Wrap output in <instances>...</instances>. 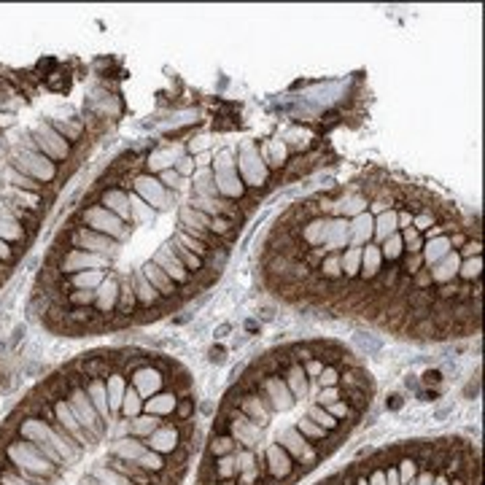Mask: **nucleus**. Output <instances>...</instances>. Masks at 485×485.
Masks as SVG:
<instances>
[{"label":"nucleus","instance_id":"obj_1","mask_svg":"<svg viewBox=\"0 0 485 485\" xmlns=\"http://www.w3.org/2000/svg\"><path fill=\"white\" fill-rule=\"evenodd\" d=\"M197 405L159 358L84 353L0 421V485H178Z\"/></svg>","mask_w":485,"mask_h":485},{"label":"nucleus","instance_id":"obj_2","mask_svg":"<svg viewBox=\"0 0 485 485\" xmlns=\"http://www.w3.org/2000/svg\"><path fill=\"white\" fill-rule=\"evenodd\" d=\"M402 461V447H388V450H378L370 453L367 459L356 461L351 469H345L343 474H337L334 480L324 485H415V474L402 472L399 467ZM423 469V467H421Z\"/></svg>","mask_w":485,"mask_h":485},{"label":"nucleus","instance_id":"obj_3","mask_svg":"<svg viewBox=\"0 0 485 485\" xmlns=\"http://www.w3.org/2000/svg\"><path fill=\"white\" fill-rule=\"evenodd\" d=\"M132 192L138 194L141 200L151 205L154 210H170L173 208V200H176V192L165 189L159 178H154L151 173H141L132 178Z\"/></svg>","mask_w":485,"mask_h":485},{"label":"nucleus","instance_id":"obj_4","mask_svg":"<svg viewBox=\"0 0 485 485\" xmlns=\"http://www.w3.org/2000/svg\"><path fill=\"white\" fill-rule=\"evenodd\" d=\"M149 262H154V265L162 270V272H165L167 278L176 283V286H183V283L192 281V272L183 267V262L176 256V251H173V245H170V242H165L162 248H156Z\"/></svg>","mask_w":485,"mask_h":485},{"label":"nucleus","instance_id":"obj_5","mask_svg":"<svg viewBox=\"0 0 485 485\" xmlns=\"http://www.w3.org/2000/svg\"><path fill=\"white\" fill-rule=\"evenodd\" d=\"M122 281H124V278H122ZM127 281L132 283V292H135V299H138V305H141V307H154V305H159V302H162L159 292L154 289L151 283L146 281V275H143L141 270H135ZM116 283H119V281H116Z\"/></svg>","mask_w":485,"mask_h":485},{"label":"nucleus","instance_id":"obj_6","mask_svg":"<svg viewBox=\"0 0 485 485\" xmlns=\"http://www.w3.org/2000/svg\"><path fill=\"white\" fill-rule=\"evenodd\" d=\"M372 224H375V216L372 213H358L348 221L351 227V248H361V245H370L372 240Z\"/></svg>","mask_w":485,"mask_h":485},{"label":"nucleus","instance_id":"obj_7","mask_svg":"<svg viewBox=\"0 0 485 485\" xmlns=\"http://www.w3.org/2000/svg\"><path fill=\"white\" fill-rule=\"evenodd\" d=\"M138 270H141L143 275H146V281L151 283L154 289L159 292V297H176V292H178V286H176V283L170 281V278H167L165 272H162V270L156 267L154 262H146V265H141Z\"/></svg>","mask_w":485,"mask_h":485},{"label":"nucleus","instance_id":"obj_8","mask_svg":"<svg viewBox=\"0 0 485 485\" xmlns=\"http://www.w3.org/2000/svg\"><path fill=\"white\" fill-rule=\"evenodd\" d=\"M453 251V245H450V238L447 235H437V238H429V242L421 248V259L423 265H429V267H435L437 262H442L447 254Z\"/></svg>","mask_w":485,"mask_h":485},{"label":"nucleus","instance_id":"obj_9","mask_svg":"<svg viewBox=\"0 0 485 485\" xmlns=\"http://www.w3.org/2000/svg\"><path fill=\"white\" fill-rule=\"evenodd\" d=\"M459 265L461 259L456 251H450V254L442 259V262H437L435 267H429V278L435 283H442V286H447V283L453 281V278H459Z\"/></svg>","mask_w":485,"mask_h":485},{"label":"nucleus","instance_id":"obj_10","mask_svg":"<svg viewBox=\"0 0 485 485\" xmlns=\"http://www.w3.org/2000/svg\"><path fill=\"white\" fill-rule=\"evenodd\" d=\"M345 245H351V227H348V218L343 216H334L332 224H329V238H326V251H337V248H345Z\"/></svg>","mask_w":485,"mask_h":485},{"label":"nucleus","instance_id":"obj_11","mask_svg":"<svg viewBox=\"0 0 485 485\" xmlns=\"http://www.w3.org/2000/svg\"><path fill=\"white\" fill-rule=\"evenodd\" d=\"M394 232H399V227H396V210L394 208H388V210L378 213V218H375V224H372V240L383 242L385 238H391Z\"/></svg>","mask_w":485,"mask_h":485},{"label":"nucleus","instance_id":"obj_12","mask_svg":"<svg viewBox=\"0 0 485 485\" xmlns=\"http://www.w3.org/2000/svg\"><path fill=\"white\" fill-rule=\"evenodd\" d=\"M367 205H370V200L364 197V194H345L340 203H334V213L343 218H353L358 216V213H364L367 210Z\"/></svg>","mask_w":485,"mask_h":485},{"label":"nucleus","instance_id":"obj_13","mask_svg":"<svg viewBox=\"0 0 485 485\" xmlns=\"http://www.w3.org/2000/svg\"><path fill=\"white\" fill-rule=\"evenodd\" d=\"M329 224H332V218H324V216L313 218L305 230H302V238H305L307 245H326V238H329Z\"/></svg>","mask_w":485,"mask_h":485},{"label":"nucleus","instance_id":"obj_14","mask_svg":"<svg viewBox=\"0 0 485 485\" xmlns=\"http://www.w3.org/2000/svg\"><path fill=\"white\" fill-rule=\"evenodd\" d=\"M213 183H216L218 197H221V194L240 197L242 194V183H240V178H238V170H235V173H213Z\"/></svg>","mask_w":485,"mask_h":485},{"label":"nucleus","instance_id":"obj_15","mask_svg":"<svg viewBox=\"0 0 485 485\" xmlns=\"http://www.w3.org/2000/svg\"><path fill=\"white\" fill-rule=\"evenodd\" d=\"M380 262H383L380 245H367V251L361 248V275L364 278H375L380 272Z\"/></svg>","mask_w":485,"mask_h":485},{"label":"nucleus","instance_id":"obj_16","mask_svg":"<svg viewBox=\"0 0 485 485\" xmlns=\"http://www.w3.org/2000/svg\"><path fill=\"white\" fill-rule=\"evenodd\" d=\"M176 165V154L173 149H159V151H151L149 154V159H146V167H149V173H162L167 167Z\"/></svg>","mask_w":485,"mask_h":485},{"label":"nucleus","instance_id":"obj_17","mask_svg":"<svg viewBox=\"0 0 485 485\" xmlns=\"http://www.w3.org/2000/svg\"><path fill=\"white\" fill-rule=\"evenodd\" d=\"M176 240L181 242V245H183V248H189V251H192L194 256H200V259H208V256H210V251H213V248H210V245H208V242H203V240H194L192 235H186V232H176Z\"/></svg>","mask_w":485,"mask_h":485},{"label":"nucleus","instance_id":"obj_18","mask_svg":"<svg viewBox=\"0 0 485 485\" xmlns=\"http://www.w3.org/2000/svg\"><path fill=\"white\" fill-rule=\"evenodd\" d=\"M170 245H173V251H176V256H178L181 262H183V267L189 270V272H200V270H203V259H200V256H194L192 251H189V248H183V245H181L178 240H176V238H173V240H170Z\"/></svg>","mask_w":485,"mask_h":485},{"label":"nucleus","instance_id":"obj_19","mask_svg":"<svg viewBox=\"0 0 485 485\" xmlns=\"http://www.w3.org/2000/svg\"><path fill=\"white\" fill-rule=\"evenodd\" d=\"M402 251H405V242H402V235H399V232H394L391 238H385L383 245H380V256H383V259H388V262L399 259V256H402Z\"/></svg>","mask_w":485,"mask_h":485},{"label":"nucleus","instance_id":"obj_20","mask_svg":"<svg viewBox=\"0 0 485 485\" xmlns=\"http://www.w3.org/2000/svg\"><path fill=\"white\" fill-rule=\"evenodd\" d=\"M340 265H343L345 275L353 278L358 272V265H361V248H351V245H348V251L340 256Z\"/></svg>","mask_w":485,"mask_h":485},{"label":"nucleus","instance_id":"obj_21","mask_svg":"<svg viewBox=\"0 0 485 485\" xmlns=\"http://www.w3.org/2000/svg\"><path fill=\"white\" fill-rule=\"evenodd\" d=\"M480 267H483V259H480V256H472V259H461L459 275L464 278V281H477V278H480Z\"/></svg>","mask_w":485,"mask_h":485},{"label":"nucleus","instance_id":"obj_22","mask_svg":"<svg viewBox=\"0 0 485 485\" xmlns=\"http://www.w3.org/2000/svg\"><path fill=\"white\" fill-rule=\"evenodd\" d=\"M353 345H356L361 353H367V356H372V353H378L380 348H383V343L378 340V337H372V334H364V332H358L353 334Z\"/></svg>","mask_w":485,"mask_h":485},{"label":"nucleus","instance_id":"obj_23","mask_svg":"<svg viewBox=\"0 0 485 485\" xmlns=\"http://www.w3.org/2000/svg\"><path fill=\"white\" fill-rule=\"evenodd\" d=\"M156 178H159V183H162L165 189H170V192H178L181 186L186 183V178H181L176 167H167V170H162V173H156Z\"/></svg>","mask_w":485,"mask_h":485},{"label":"nucleus","instance_id":"obj_24","mask_svg":"<svg viewBox=\"0 0 485 485\" xmlns=\"http://www.w3.org/2000/svg\"><path fill=\"white\" fill-rule=\"evenodd\" d=\"M232 227H235V224H232L230 218H224V216H213L210 218V224H208V232H210V235H213V238H230L232 235Z\"/></svg>","mask_w":485,"mask_h":485},{"label":"nucleus","instance_id":"obj_25","mask_svg":"<svg viewBox=\"0 0 485 485\" xmlns=\"http://www.w3.org/2000/svg\"><path fill=\"white\" fill-rule=\"evenodd\" d=\"M321 272L326 275V278H340L343 275V265H340V254L334 251V254H329V259L326 262H321Z\"/></svg>","mask_w":485,"mask_h":485},{"label":"nucleus","instance_id":"obj_26","mask_svg":"<svg viewBox=\"0 0 485 485\" xmlns=\"http://www.w3.org/2000/svg\"><path fill=\"white\" fill-rule=\"evenodd\" d=\"M432 227H435V213H432V210H423L421 216H412V230L418 232V235L426 230H432Z\"/></svg>","mask_w":485,"mask_h":485},{"label":"nucleus","instance_id":"obj_27","mask_svg":"<svg viewBox=\"0 0 485 485\" xmlns=\"http://www.w3.org/2000/svg\"><path fill=\"white\" fill-rule=\"evenodd\" d=\"M238 167L232 162V154L230 151H221L216 156V165H213V173H235Z\"/></svg>","mask_w":485,"mask_h":485},{"label":"nucleus","instance_id":"obj_28","mask_svg":"<svg viewBox=\"0 0 485 485\" xmlns=\"http://www.w3.org/2000/svg\"><path fill=\"white\" fill-rule=\"evenodd\" d=\"M176 170H178L181 178H186V176L194 170V159H189V156H178V159H176Z\"/></svg>","mask_w":485,"mask_h":485},{"label":"nucleus","instance_id":"obj_29","mask_svg":"<svg viewBox=\"0 0 485 485\" xmlns=\"http://www.w3.org/2000/svg\"><path fill=\"white\" fill-rule=\"evenodd\" d=\"M459 254V259H472V256H480V242L477 240H469V242H464V248L461 251H456Z\"/></svg>","mask_w":485,"mask_h":485},{"label":"nucleus","instance_id":"obj_30","mask_svg":"<svg viewBox=\"0 0 485 485\" xmlns=\"http://www.w3.org/2000/svg\"><path fill=\"white\" fill-rule=\"evenodd\" d=\"M210 265H213V270H224V265H227V251H218V254L210 251Z\"/></svg>","mask_w":485,"mask_h":485},{"label":"nucleus","instance_id":"obj_31","mask_svg":"<svg viewBox=\"0 0 485 485\" xmlns=\"http://www.w3.org/2000/svg\"><path fill=\"white\" fill-rule=\"evenodd\" d=\"M421 265H423L421 254H412V259H410V262H407V272H410V275H412V272H418V270H415V267H421Z\"/></svg>","mask_w":485,"mask_h":485},{"label":"nucleus","instance_id":"obj_32","mask_svg":"<svg viewBox=\"0 0 485 485\" xmlns=\"http://www.w3.org/2000/svg\"><path fill=\"white\" fill-rule=\"evenodd\" d=\"M194 165H197V167H208V165H210V154H200V156L194 159Z\"/></svg>","mask_w":485,"mask_h":485},{"label":"nucleus","instance_id":"obj_33","mask_svg":"<svg viewBox=\"0 0 485 485\" xmlns=\"http://www.w3.org/2000/svg\"><path fill=\"white\" fill-rule=\"evenodd\" d=\"M230 329H232V324H221V326L216 329V337H227V332H230Z\"/></svg>","mask_w":485,"mask_h":485}]
</instances>
